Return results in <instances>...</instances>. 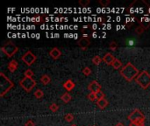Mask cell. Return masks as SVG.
<instances>
[{
    "mask_svg": "<svg viewBox=\"0 0 150 126\" xmlns=\"http://www.w3.org/2000/svg\"><path fill=\"white\" fill-rule=\"evenodd\" d=\"M119 73L124 77V79H126L127 81H131L133 79H136V77L140 74L138 68L134 67L131 62H128L125 66H123Z\"/></svg>",
    "mask_w": 150,
    "mask_h": 126,
    "instance_id": "6da1fadb",
    "label": "cell"
},
{
    "mask_svg": "<svg viewBox=\"0 0 150 126\" xmlns=\"http://www.w3.org/2000/svg\"><path fill=\"white\" fill-rule=\"evenodd\" d=\"M12 87H13L12 81L10 79H8L3 72L0 73V88H1L0 96H4Z\"/></svg>",
    "mask_w": 150,
    "mask_h": 126,
    "instance_id": "7a4b0ae2",
    "label": "cell"
},
{
    "mask_svg": "<svg viewBox=\"0 0 150 126\" xmlns=\"http://www.w3.org/2000/svg\"><path fill=\"white\" fill-rule=\"evenodd\" d=\"M135 81L142 89L146 90L150 86V74L147 71L143 70L139 74Z\"/></svg>",
    "mask_w": 150,
    "mask_h": 126,
    "instance_id": "3957f363",
    "label": "cell"
},
{
    "mask_svg": "<svg viewBox=\"0 0 150 126\" xmlns=\"http://www.w3.org/2000/svg\"><path fill=\"white\" fill-rule=\"evenodd\" d=\"M128 120L131 123H145V116L139 109H134L128 116Z\"/></svg>",
    "mask_w": 150,
    "mask_h": 126,
    "instance_id": "277c9868",
    "label": "cell"
},
{
    "mask_svg": "<svg viewBox=\"0 0 150 126\" xmlns=\"http://www.w3.org/2000/svg\"><path fill=\"white\" fill-rule=\"evenodd\" d=\"M19 85H20L26 92H30V91L36 86V81H35L33 78L24 77V78L19 81Z\"/></svg>",
    "mask_w": 150,
    "mask_h": 126,
    "instance_id": "5b68a950",
    "label": "cell"
},
{
    "mask_svg": "<svg viewBox=\"0 0 150 126\" xmlns=\"http://www.w3.org/2000/svg\"><path fill=\"white\" fill-rule=\"evenodd\" d=\"M1 50H2V52H4L7 55V57L11 58L18 52L19 48L15 44L12 43V42H7L6 44H5L1 48Z\"/></svg>",
    "mask_w": 150,
    "mask_h": 126,
    "instance_id": "8992f818",
    "label": "cell"
},
{
    "mask_svg": "<svg viewBox=\"0 0 150 126\" xmlns=\"http://www.w3.org/2000/svg\"><path fill=\"white\" fill-rule=\"evenodd\" d=\"M22 61L27 65V66H32L35 61H36V56L31 52V51H27L23 56H22Z\"/></svg>",
    "mask_w": 150,
    "mask_h": 126,
    "instance_id": "52a82bcc",
    "label": "cell"
},
{
    "mask_svg": "<svg viewBox=\"0 0 150 126\" xmlns=\"http://www.w3.org/2000/svg\"><path fill=\"white\" fill-rule=\"evenodd\" d=\"M88 89L92 93H97L99 91H101V85H100V84L97 81H92L89 84Z\"/></svg>",
    "mask_w": 150,
    "mask_h": 126,
    "instance_id": "ba28073f",
    "label": "cell"
},
{
    "mask_svg": "<svg viewBox=\"0 0 150 126\" xmlns=\"http://www.w3.org/2000/svg\"><path fill=\"white\" fill-rule=\"evenodd\" d=\"M78 46L83 49V50H86V48L90 46V40L88 37H82L78 42H77Z\"/></svg>",
    "mask_w": 150,
    "mask_h": 126,
    "instance_id": "9c48e42d",
    "label": "cell"
},
{
    "mask_svg": "<svg viewBox=\"0 0 150 126\" xmlns=\"http://www.w3.org/2000/svg\"><path fill=\"white\" fill-rule=\"evenodd\" d=\"M116 60V58L112 55V54L111 53H107L105 54V56L103 57V61L106 64V65H112V63L114 62V61Z\"/></svg>",
    "mask_w": 150,
    "mask_h": 126,
    "instance_id": "30bf717a",
    "label": "cell"
},
{
    "mask_svg": "<svg viewBox=\"0 0 150 126\" xmlns=\"http://www.w3.org/2000/svg\"><path fill=\"white\" fill-rule=\"evenodd\" d=\"M49 55L51 56L54 60H58L62 55V52L57 48H52L51 50H50Z\"/></svg>",
    "mask_w": 150,
    "mask_h": 126,
    "instance_id": "8fae6325",
    "label": "cell"
},
{
    "mask_svg": "<svg viewBox=\"0 0 150 126\" xmlns=\"http://www.w3.org/2000/svg\"><path fill=\"white\" fill-rule=\"evenodd\" d=\"M76 86L75 82L72 80H67L64 83H63V88L67 90V91H71Z\"/></svg>",
    "mask_w": 150,
    "mask_h": 126,
    "instance_id": "7c38bea8",
    "label": "cell"
},
{
    "mask_svg": "<svg viewBox=\"0 0 150 126\" xmlns=\"http://www.w3.org/2000/svg\"><path fill=\"white\" fill-rule=\"evenodd\" d=\"M18 66H19L18 61H17L16 60H12V61L9 62V64H8V69H9L10 72L13 73V72H15V71L17 70Z\"/></svg>",
    "mask_w": 150,
    "mask_h": 126,
    "instance_id": "4fadbf2b",
    "label": "cell"
},
{
    "mask_svg": "<svg viewBox=\"0 0 150 126\" xmlns=\"http://www.w3.org/2000/svg\"><path fill=\"white\" fill-rule=\"evenodd\" d=\"M108 103H108V101L106 98H103V99H100V100H97V106L99 109H106L108 106Z\"/></svg>",
    "mask_w": 150,
    "mask_h": 126,
    "instance_id": "5bb4252c",
    "label": "cell"
},
{
    "mask_svg": "<svg viewBox=\"0 0 150 126\" xmlns=\"http://www.w3.org/2000/svg\"><path fill=\"white\" fill-rule=\"evenodd\" d=\"M50 81H51V78H50V76L47 74H43L40 77V82L43 84V85H47V84L50 83Z\"/></svg>",
    "mask_w": 150,
    "mask_h": 126,
    "instance_id": "9a60e30c",
    "label": "cell"
},
{
    "mask_svg": "<svg viewBox=\"0 0 150 126\" xmlns=\"http://www.w3.org/2000/svg\"><path fill=\"white\" fill-rule=\"evenodd\" d=\"M61 99H62V101H63V103H69L70 100H71V96L67 92V93H64V94L61 96Z\"/></svg>",
    "mask_w": 150,
    "mask_h": 126,
    "instance_id": "2e32d148",
    "label": "cell"
},
{
    "mask_svg": "<svg viewBox=\"0 0 150 126\" xmlns=\"http://www.w3.org/2000/svg\"><path fill=\"white\" fill-rule=\"evenodd\" d=\"M112 66L114 69H119V68H122V62L119 59H116Z\"/></svg>",
    "mask_w": 150,
    "mask_h": 126,
    "instance_id": "e0dca14e",
    "label": "cell"
},
{
    "mask_svg": "<svg viewBox=\"0 0 150 126\" xmlns=\"http://www.w3.org/2000/svg\"><path fill=\"white\" fill-rule=\"evenodd\" d=\"M34 96H35L37 99H40V98H42V97L44 96V92H43L41 90L38 89V90H36L35 92H34Z\"/></svg>",
    "mask_w": 150,
    "mask_h": 126,
    "instance_id": "ac0fdd59",
    "label": "cell"
},
{
    "mask_svg": "<svg viewBox=\"0 0 150 126\" xmlns=\"http://www.w3.org/2000/svg\"><path fill=\"white\" fill-rule=\"evenodd\" d=\"M102 61H103V59H101L98 55H97V56H94V57H93V59H92V63H93L94 65L97 66V65H99L100 63H101Z\"/></svg>",
    "mask_w": 150,
    "mask_h": 126,
    "instance_id": "d6986e66",
    "label": "cell"
},
{
    "mask_svg": "<svg viewBox=\"0 0 150 126\" xmlns=\"http://www.w3.org/2000/svg\"><path fill=\"white\" fill-rule=\"evenodd\" d=\"M64 119L66 120V122L71 123L74 120V115L73 114H70V113H68V114H66L64 116Z\"/></svg>",
    "mask_w": 150,
    "mask_h": 126,
    "instance_id": "ffe728a7",
    "label": "cell"
},
{
    "mask_svg": "<svg viewBox=\"0 0 150 126\" xmlns=\"http://www.w3.org/2000/svg\"><path fill=\"white\" fill-rule=\"evenodd\" d=\"M49 109L51 110L52 112H56L58 109H59V106L56 104V103H53L51 105L49 106Z\"/></svg>",
    "mask_w": 150,
    "mask_h": 126,
    "instance_id": "44dd1931",
    "label": "cell"
},
{
    "mask_svg": "<svg viewBox=\"0 0 150 126\" xmlns=\"http://www.w3.org/2000/svg\"><path fill=\"white\" fill-rule=\"evenodd\" d=\"M88 98H89V100H90V101H91V102H96V101H97V96H96V93H92V92H90V93L88 95Z\"/></svg>",
    "mask_w": 150,
    "mask_h": 126,
    "instance_id": "7402d4cb",
    "label": "cell"
},
{
    "mask_svg": "<svg viewBox=\"0 0 150 126\" xmlns=\"http://www.w3.org/2000/svg\"><path fill=\"white\" fill-rule=\"evenodd\" d=\"M139 23H140V25L146 30V29H147L149 26H150V21H139Z\"/></svg>",
    "mask_w": 150,
    "mask_h": 126,
    "instance_id": "603a6c76",
    "label": "cell"
},
{
    "mask_svg": "<svg viewBox=\"0 0 150 126\" xmlns=\"http://www.w3.org/2000/svg\"><path fill=\"white\" fill-rule=\"evenodd\" d=\"M24 75L25 77H30V78H33V72L32 69H26L24 73Z\"/></svg>",
    "mask_w": 150,
    "mask_h": 126,
    "instance_id": "cb8c5ba5",
    "label": "cell"
},
{
    "mask_svg": "<svg viewBox=\"0 0 150 126\" xmlns=\"http://www.w3.org/2000/svg\"><path fill=\"white\" fill-rule=\"evenodd\" d=\"M144 31H145V29L140 25H138L136 28H135V32L137 33V34H139V35H140V34H142L143 32H144Z\"/></svg>",
    "mask_w": 150,
    "mask_h": 126,
    "instance_id": "d4e9b609",
    "label": "cell"
},
{
    "mask_svg": "<svg viewBox=\"0 0 150 126\" xmlns=\"http://www.w3.org/2000/svg\"><path fill=\"white\" fill-rule=\"evenodd\" d=\"M98 3L101 5L103 7H106L107 6L110 5V0H99Z\"/></svg>",
    "mask_w": 150,
    "mask_h": 126,
    "instance_id": "484cf974",
    "label": "cell"
},
{
    "mask_svg": "<svg viewBox=\"0 0 150 126\" xmlns=\"http://www.w3.org/2000/svg\"><path fill=\"white\" fill-rule=\"evenodd\" d=\"M117 48H118V45H117V43L115 41H112L111 43L109 44V48L111 50H112V51H115L117 49Z\"/></svg>",
    "mask_w": 150,
    "mask_h": 126,
    "instance_id": "4316f807",
    "label": "cell"
},
{
    "mask_svg": "<svg viewBox=\"0 0 150 126\" xmlns=\"http://www.w3.org/2000/svg\"><path fill=\"white\" fill-rule=\"evenodd\" d=\"M83 74L84 75L88 76V75H90V74H91V69H90L89 67H83Z\"/></svg>",
    "mask_w": 150,
    "mask_h": 126,
    "instance_id": "83f0119b",
    "label": "cell"
},
{
    "mask_svg": "<svg viewBox=\"0 0 150 126\" xmlns=\"http://www.w3.org/2000/svg\"><path fill=\"white\" fill-rule=\"evenodd\" d=\"M89 4H90V0H80L79 1V5L82 7H86Z\"/></svg>",
    "mask_w": 150,
    "mask_h": 126,
    "instance_id": "f1b7e54d",
    "label": "cell"
},
{
    "mask_svg": "<svg viewBox=\"0 0 150 126\" xmlns=\"http://www.w3.org/2000/svg\"><path fill=\"white\" fill-rule=\"evenodd\" d=\"M96 96H97V100H100V99L105 98V94H104L102 91H99V92L96 93Z\"/></svg>",
    "mask_w": 150,
    "mask_h": 126,
    "instance_id": "f546056e",
    "label": "cell"
},
{
    "mask_svg": "<svg viewBox=\"0 0 150 126\" xmlns=\"http://www.w3.org/2000/svg\"><path fill=\"white\" fill-rule=\"evenodd\" d=\"M25 126H35V124H34V123H33L32 120H29V121H27V122L26 123Z\"/></svg>",
    "mask_w": 150,
    "mask_h": 126,
    "instance_id": "4dcf8cb0",
    "label": "cell"
},
{
    "mask_svg": "<svg viewBox=\"0 0 150 126\" xmlns=\"http://www.w3.org/2000/svg\"><path fill=\"white\" fill-rule=\"evenodd\" d=\"M145 123H130L129 126H144Z\"/></svg>",
    "mask_w": 150,
    "mask_h": 126,
    "instance_id": "1f68e13d",
    "label": "cell"
},
{
    "mask_svg": "<svg viewBox=\"0 0 150 126\" xmlns=\"http://www.w3.org/2000/svg\"><path fill=\"white\" fill-rule=\"evenodd\" d=\"M41 19H41V17H40V16H38V17H36V18L34 19V20H35L36 22H40V21H41Z\"/></svg>",
    "mask_w": 150,
    "mask_h": 126,
    "instance_id": "d6a6232c",
    "label": "cell"
},
{
    "mask_svg": "<svg viewBox=\"0 0 150 126\" xmlns=\"http://www.w3.org/2000/svg\"><path fill=\"white\" fill-rule=\"evenodd\" d=\"M91 35H92V37H93V38H97V33L96 32H94Z\"/></svg>",
    "mask_w": 150,
    "mask_h": 126,
    "instance_id": "836d02e7",
    "label": "cell"
},
{
    "mask_svg": "<svg viewBox=\"0 0 150 126\" xmlns=\"http://www.w3.org/2000/svg\"><path fill=\"white\" fill-rule=\"evenodd\" d=\"M115 126H125V125H124V124H123L122 123H117V124H116Z\"/></svg>",
    "mask_w": 150,
    "mask_h": 126,
    "instance_id": "e575fe53",
    "label": "cell"
},
{
    "mask_svg": "<svg viewBox=\"0 0 150 126\" xmlns=\"http://www.w3.org/2000/svg\"><path fill=\"white\" fill-rule=\"evenodd\" d=\"M87 28H88V25H83V31L86 30Z\"/></svg>",
    "mask_w": 150,
    "mask_h": 126,
    "instance_id": "d590c367",
    "label": "cell"
},
{
    "mask_svg": "<svg viewBox=\"0 0 150 126\" xmlns=\"http://www.w3.org/2000/svg\"><path fill=\"white\" fill-rule=\"evenodd\" d=\"M92 27H93V28H92L93 30H96V29H97V25H93Z\"/></svg>",
    "mask_w": 150,
    "mask_h": 126,
    "instance_id": "8d00e7d4",
    "label": "cell"
},
{
    "mask_svg": "<svg viewBox=\"0 0 150 126\" xmlns=\"http://www.w3.org/2000/svg\"><path fill=\"white\" fill-rule=\"evenodd\" d=\"M70 126H77V125H76V124H75V123H73V124H71Z\"/></svg>",
    "mask_w": 150,
    "mask_h": 126,
    "instance_id": "74e56055",
    "label": "cell"
},
{
    "mask_svg": "<svg viewBox=\"0 0 150 126\" xmlns=\"http://www.w3.org/2000/svg\"><path fill=\"white\" fill-rule=\"evenodd\" d=\"M93 126H96V125H93Z\"/></svg>",
    "mask_w": 150,
    "mask_h": 126,
    "instance_id": "f35d334b",
    "label": "cell"
}]
</instances>
